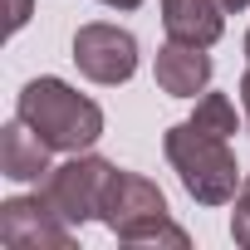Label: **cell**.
I'll use <instances>...</instances> for the list:
<instances>
[{"label": "cell", "instance_id": "obj_1", "mask_svg": "<svg viewBox=\"0 0 250 250\" xmlns=\"http://www.w3.org/2000/svg\"><path fill=\"white\" fill-rule=\"evenodd\" d=\"M15 118H25L54 152H83L103 138V108L64 79H30L20 88Z\"/></svg>", "mask_w": 250, "mask_h": 250}, {"label": "cell", "instance_id": "obj_2", "mask_svg": "<svg viewBox=\"0 0 250 250\" xmlns=\"http://www.w3.org/2000/svg\"><path fill=\"white\" fill-rule=\"evenodd\" d=\"M98 221H103L123 245H177V250L191 245L187 230L167 216V196H162L147 177H138V172H118V167H113V177H108V187H103Z\"/></svg>", "mask_w": 250, "mask_h": 250}, {"label": "cell", "instance_id": "obj_3", "mask_svg": "<svg viewBox=\"0 0 250 250\" xmlns=\"http://www.w3.org/2000/svg\"><path fill=\"white\" fill-rule=\"evenodd\" d=\"M162 152L177 167V177H182V187H187L191 201H201V206L235 201V191H240V162L230 152V138L201 133L196 123L187 118V123H177V128H167Z\"/></svg>", "mask_w": 250, "mask_h": 250}, {"label": "cell", "instance_id": "obj_4", "mask_svg": "<svg viewBox=\"0 0 250 250\" xmlns=\"http://www.w3.org/2000/svg\"><path fill=\"white\" fill-rule=\"evenodd\" d=\"M108 177H113V162L88 157V152H74L69 162H59V167H49V172L40 177V201H44L64 226L79 230L83 221L98 216Z\"/></svg>", "mask_w": 250, "mask_h": 250}, {"label": "cell", "instance_id": "obj_5", "mask_svg": "<svg viewBox=\"0 0 250 250\" xmlns=\"http://www.w3.org/2000/svg\"><path fill=\"white\" fill-rule=\"evenodd\" d=\"M74 64L93 83H128L138 74V40L118 25H79L74 35Z\"/></svg>", "mask_w": 250, "mask_h": 250}, {"label": "cell", "instance_id": "obj_6", "mask_svg": "<svg viewBox=\"0 0 250 250\" xmlns=\"http://www.w3.org/2000/svg\"><path fill=\"white\" fill-rule=\"evenodd\" d=\"M0 240L15 245V250H40V245L69 250L74 245V226H64L35 191V196H10L0 206Z\"/></svg>", "mask_w": 250, "mask_h": 250}, {"label": "cell", "instance_id": "obj_7", "mask_svg": "<svg viewBox=\"0 0 250 250\" xmlns=\"http://www.w3.org/2000/svg\"><path fill=\"white\" fill-rule=\"evenodd\" d=\"M152 74H157V88H162V93H172V98H196V93H206V83H211V59H206L201 44L167 40V44L157 49Z\"/></svg>", "mask_w": 250, "mask_h": 250}, {"label": "cell", "instance_id": "obj_8", "mask_svg": "<svg viewBox=\"0 0 250 250\" xmlns=\"http://www.w3.org/2000/svg\"><path fill=\"white\" fill-rule=\"evenodd\" d=\"M49 143L30 128L25 118H10L5 128H0V172L10 182H40L49 172Z\"/></svg>", "mask_w": 250, "mask_h": 250}, {"label": "cell", "instance_id": "obj_9", "mask_svg": "<svg viewBox=\"0 0 250 250\" xmlns=\"http://www.w3.org/2000/svg\"><path fill=\"white\" fill-rule=\"evenodd\" d=\"M162 25H167V40L211 49L226 30V10L221 0H162Z\"/></svg>", "mask_w": 250, "mask_h": 250}, {"label": "cell", "instance_id": "obj_10", "mask_svg": "<svg viewBox=\"0 0 250 250\" xmlns=\"http://www.w3.org/2000/svg\"><path fill=\"white\" fill-rule=\"evenodd\" d=\"M191 123H196L201 133H216V138H235V133H240L235 103H230L226 93H201V98H196V113H191Z\"/></svg>", "mask_w": 250, "mask_h": 250}, {"label": "cell", "instance_id": "obj_11", "mask_svg": "<svg viewBox=\"0 0 250 250\" xmlns=\"http://www.w3.org/2000/svg\"><path fill=\"white\" fill-rule=\"evenodd\" d=\"M230 235H235V245H245L250 250V177L240 182V191H235V211H230Z\"/></svg>", "mask_w": 250, "mask_h": 250}, {"label": "cell", "instance_id": "obj_12", "mask_svg": "<svg viewBox=\"0 0 250 250\" xmlns=\"http://www.w3.org/2000/svg\"><path fill=\"white\" fill-rule=\"evenodd\" d=\"M25 20H30V0H10V20H5V30H10V35H20V30H25Z\"/></svg>", "mask_w": 250, "mask_h": 250}, {"label": "cell", "instance_id": "obj_13", "mask_svg": "<svg viewBox=\"0 0 250 250\" xmlns=\"http://www.w3.org/2000/svg\"><path fill=\"white\" fill-rule=\"evenodd\" d=\"M240 103H245V123H250V69L240 74Z\"/></svg>", "mask_w": 250, "mask_h": 250}, {"label": "cell", "instance_id": "obj_14", "mask_svg": "<svg viewBox=\"0 0 250 250\" xmlns=\"http://www.w3.org/2000/svg\"><path fill=\"white\" fill-rule=\"evenodd\" d=\"M103 5H108V10H138L143 0H103Z\"/></svg>", "mask_w": 250, "mask_h": 250}, {"label": "cell", "instance_id": "obj_15", "mask_svg": "<svg viewBox=\"0 0 250 250\" xmlns=\"http://www.w3.org/2000/svg\"><path fill=\"white\" fill-rule=\"evenodd\" d=\"M245 5H250V0H221V10H226V15H240Z\"/></svg>", "mask_w": 250, "mask_h": 250}, {"label": "cell", "instance_id": "obj_16", "mask_svg": "<svg viewBox=\"0 0 250 250\" xmlns=\"http://www.w3.org/2000/svg\"><path fill=\"white\" fill-rule=\"evenodd\" d=\"M245 59H250V35H245Z\"/></svg>", "mask_w": 250, "mask_h": 250}]
</instances>
